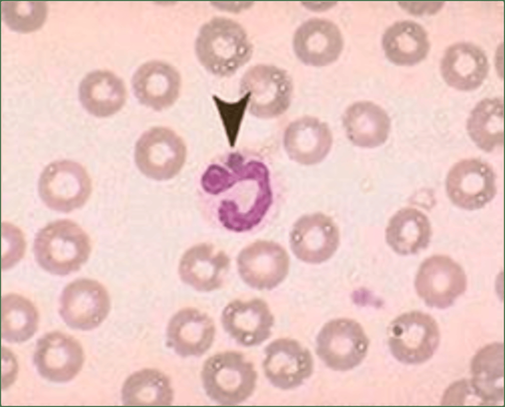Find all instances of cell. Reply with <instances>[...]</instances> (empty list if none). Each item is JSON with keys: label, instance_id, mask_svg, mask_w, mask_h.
Segmentation results:
<instances>
[{"label": "cell", "instance_id": "18", "mask_svg": "<svg viewBox=\"0 0 505 407\" xmlns=\"http://www.w3.org/2000/svg\"><path fill=\"white\" fill-rule=\"evenodd\" d=\"M131 83L140 103L159 111L170 107L178 99L181 79L179 72L171 65L153 60L138 68Z\"/></svg>", "mask_w": 505, "mask_h": 407}, {"label": "cell", "instance_id": "21", "mask_svg": "<svg viewBox=\"0 0 505 407\" xmlns=\"http://www.w3.org/2000/svg\"><path fill=\"white\" fill-rule=\"evenodd\" d=\"M230 264L229 256L224 251L212 244L202 243L185 253L180 273L182 279L196 289L211 291L223 284Z\"/></svg>", "mask_w": 505, "mask_h": 407}, {"label": "cell", "instance_id": "26", "mask_svg": "<svg viewBox=\"0 0 505 407\" xmlns=\"http://www.w3.org/2000/svg\"><path fill=\"white\" fill-rule=\"evenodd\" d=\"M432 234L427 216L413 208L397 212L386 229L387 243L397 253L403 255L415 254L428 245Z\"/></svg>", "mask_w": 505, "mask_h": 407}, {"label": "cell", "instance_id": "32", "mask_svg": "<svg viewBox=\"0 0 505 407\" xmlns=\"http://www.w3.org/2000/svg\"><path fill=\"white\" fill-rule=\"evenodd\" d=\"M46 3L42 1H3L2 18L11 30L27 33L37 30L46 20Z\"/></svg>", "mask_w": 505, "mask_h": 407}, {"label": "cell", "instance_id": "2", "mask_svg": "<svg viewBox=\"0 0 505 407\" xmlns=\"http://www.w3.org/2000/svg\"><path fill=\"white\" fill-rule=\"evenodd\" d=\"M195 50L204 68L221 77L232 75L252 54V44L244 29L223 17L214 18L201 27Z\"/></svg>", "mask_w": 505, "mask_h": 407}, {"label": "cell", "instance_id": "25", "mask_svg": "<svg viewBox=\"0 0 505 407\" xmlns=\"http://www.w3.org/2000/svg\"><path fill=\"white\" fill-rule=\"evenodd\" d=\"M382 46L387 58L400 66H410L423 60L430 48L425 30L417 23H395L385 32Z\"/></svg>", "mask_w": 505, "mask_h": 407}, {"label": "cell", "instance_id": "31", "mask_svg": "<svg viewBox=\"0 0 505 407\" xmlns=\"http://www.w3.org/2000/svg\"><path fill=\"white\" fill-rule=\"evenodd\" d=\"M38 316L26 298L9 293L1 298V337L12 343L25 341L36 330Z\"/></svg>", "mask_w": 505, "mask_h": 407}, {"label": "cell", "instance_id": "29", "mask_svg": "<svg viewBox=\"0 0 505 407\" xmlns=\"http://www.w3.org/2000/svg\"><path fill=\"white\" fill-rule=\"evenodd\" d=\"M467 129L474 143L486 152L504 144V102L500 98L480 101L470 112Z\"/></svg>", "mask_w": 505, "mask_h": 407}, {"label": "cell", "instance_id": "30", "mask_svg": "<svg viewBox=\"0 0 505 407\" xmlns=\"http://www.w3.org/2000/svg\"><path fill=\"white\" fill-rule=\"evenodd\" d=\"M125 406H169L173 391L168 377L154 369H144L131 375L122 389Z\"/></svg>", "mask_w": 505, "mask_h": 407}, {"label": "cell", "instance_id": "4", "mask_svg": "<svg viewBox=\"0 0 505 407\" xmlns=\"http://www.w3.org/2000/svg\"><path fill=\"white\" fill-rule=\"evenodd\" d=\"M202 380L208 396L222 405H235L252 393L256 372L240 353L227 351L214 355L205 363Z\"/></svg>", "mask_w": 505, "mask_h": 407}, {"label": "cell", "instance_id": "11", "mask_svg": "<svg viewBox=\"0 0 505 407\" xmlns=\"http://www.w3.org/2000/svg\"><path fill=\"white\" fill-rule=\"evenodd\" d=\"M415 287L419 296L431 307L445 308L465 291L467 278L462 267L445 255H434L421 265Z\"/></svg>", "mask_w": 505, "mask_h": 407}, {"label": "cell", "instance_id": "6", "mask_svg": "<svg viewBox=\"0 0 505 407\" xmlns=\"http://www.w3.org/2000/svg\"><path fill=\"white\" fill-rule=\"evenodd\" d=\"M38 191L49 208L68 213L86 203L91 193V180L80 164L71 161H56L42 172Z\"/></svg>", "mask_w": 505, "mask_h": 407}, {"label": "cell", "instance_id": "14", "mask_svg": "<svg viewBox=\"0 0 505 407\" xmlns=\"http://www.w3.org/2000/svg\"><path fill=\"white\" fill-rule=\"evenodd\" d=\"M34 363L39 373L53 382H65L73 378L84 360L82 348L71 336L52 332L37 341Z\"/></svg>", "mask_w": 505, "mask_h": 407}, {"label": "cell", "instance_id": "9", "mask_svg": "<svg viewBox=\"0 0 505 407\" xmlns=\"http://www.w3.org/2000/svg\"><path fill=\"white\" fill-rule=\"evenodd\" d=\"M237 269L244 282L258 290H270L288 275L289 259L286 249L271 241H256L242 249L237 259Z\"/></svg>", "mask_w": 505, "mask_h": 407}, {"label": "cell", "instance_id": "17", "mask_svg": "<svg viewBox=\"0 0 505 407\" xmlns=\"http://www.w3.org/2000/svg\"><path fill=\"white\" fill-rule=\"evenodd\" d=\"M221 322L225 331L238 343L252 346L270 336L274 317L267 304L260 299L235 300L224 308Z\"/></svg>", "mask_w": 505, "mask_h": 407}, {"label": "cell", "instance_id": "7", "mask_svg": "<svg viewBox=\"0 0 505 407\" xmlns=\"http://www.w3.org/2000/svg\"><path fill=\"white\" fill-rule=\"evenodd\" d=\"M391 351L398 361L418 364L429 359L439 340L437 325L430 315L417 311L403 314L394 320L388 330Z\"/></svg>", "mask_w": 505, "mask_h": 407}, {"label": "cell", "instance_id": "23", "mask_svg": "<svg viewBox=\"0 0 505 407\" xmlns=\"http://www.w3.org/2000/svg\"><path fill=\"white\" fill-rule=\"evenodd\" d=\"M80 102L90 114L106 117L124 106L127 92L123 81L112 72L98 70L88 74L79 88Z\"/></svg>", "mask_w": 505, "mask_h": 407}, {"label": "cell", "instance_id": "20", "mask_svg": "<svg viewBox=\"0 0 505 407\" xmlns=\"http://www.w3.org/2000/svg\"><path fill=\"white\" fill-rule=\"evenodd\" d=\"M215 328L212 319L204 313L187 308L177 313L167 330L168 345L178 355L200 356L212 345Z\"/></svg>", "mask_w": 505, "mask_h": 407}, {"label": "cell", "instance_id": "8", "mask_svg": "<svg viewBox=\"0 0 505 407\" xmlns=\"http://www.w3.org/2000/svg\"><path fill=\"white\" fill-rule=\"evenodd\" d=\"M317 353L330 368L346 370L358 365L366 353L368 341L357 322L338 319L327 323L317 338Z\"/></svg>", "mask_w": 505, "mask_h": 407}, {"label": "cell", "instance_id": "10", "mask_svg": "<svg viewBox=\"0 0 505 407\" xmlns=\"http://www.w3.org/2000/svg\"><path fill=\"white\" fill-rule=\"evenodd\" d=\"M110 309L105 287L99 282L82 278L68 285L62 292L60 313L65 322L77 329L90 330L99 326Z\"/></svg>", "mask_w": 505, "mask_h": 407}, {"label": "cell", "instance_id": "24", "mask_svg": "<svg viewBox=\"0 0 505 407\" xmlns=\"http://www.w3.org/2000/svg\"><path fill=\"white\" fill-rule=\"evenodd\" d=\"M343 122L349 139L363 148H374L385 143L391 125L385 111L369 101L351 105L344 113Z\"/></svg>", "mask_w": 505, "mask_h": 407}, {"label": "cell", "instance_id": "15", "mask_svg": "<svg viewBox=\"0 0 505 407\" xmlns=\"http://www.w3.org/2000/svg\"><path fill=\"white\" fill-rule=\"evenodd\" d=\"M339 233L333 221L317 213L299 218L289 235L290 248L299 260L319 263L329 258L339 244Z\"/></svg>", "mask_w": 505, "mask_h": 407}, {"label": "cell", "instance_id": "16", "mask_svg": "<svg viewBox=\"0 0 505 407\" xmlns=\"http://www.w3.org/2000/svg\"><path fill=\"white\" fill-rule=\"evenodd\" d=\"M265 355V374L279 388H295L312 372L313 361L310 353L294 340L280 338L273 341L266 347Z\"/></svg>", "mask_w": 505, "mask_h": 407}, {"label": "cell", "instance_id": "12", "mask_svg": "<svg viewBox=\"0 0 505 407\" xmlns=\"http://www.w3.org/2000/svg\"><path fill=\"white\" fill-rule=\"evenodd\" d=\"M492 168L481 160L466 159L449 171L446 182L447 195L458 207L474 210L483 207L496 194Z\"/></svg>", "mask_w": 505, "mask_h": 407}, {"label": "cell", "instance_id": "3", "mask_svg": "<svg viewBox=\"0 0 505 407\" xmlns=\"http://www.w3.org/2000/svg\"><path fill=\"white\" fill-rule=\"evenodd\" d=\"M91 249L88 235L79 225L69 219L52 222L40 229L33 246L39 265L59 276L78 271L88 260Z\"/></svg>", "mask_w": 505, "mask_h": 407}, {"label": "cell", "instance_id": "27", "mask_svg": "<svg viewBox=\"0 0 505 407\" xmlns=\"http://www.w3.org/2000/svg\"><path fill=\"white\" fill-rule=\"evenodd\" d=\"M289 147L293 158L305 164L321 162L329 153L332 137L328 126L314 117H305L289 130Z\"/></svg>", "mask_w": 505, "mask_h": 407}, {"label": "cell", "instance_id": "1", "mask_svg": "<svg viewBox=\"0 0 505 407\" xmlns=\"http://www.w3.org/2000/svg\"><path fill=\"white\" fill-rule=\"evenodd\" d=\"M232 189L229 171L219 175L209 195L214 197L212 214L219 226L232 232L245 233L258 228L267 220L274 203L268 180L254 189Z\"/></svg>", "mask_w": 505, "mask_h": 407}, {"label": "cell", "instance_id": "28", "mask_svg": "<svg viewBox=\"0 0 505 407\" xmlns=\"http://www.w3.org/2000/svg\"><path fill=\"white\" fill-rule=\"evenodd\" d=\"M471 386L475 394L486 402L494 403L504 397V347L494 343L481 349L471 363Z\"/></svg>", "mask_w": 505, "mask_h": 407}, {"label": "cell", "instance_id": "22", "mask_svg": "<svg viewBox=\"0 0 505 407\" xmlns=\"http://www.w3.org/2000/svg\"><path fill=\"white\" fill-rule=\"evenodd\" d=\"M484 53L471 43L461 42L449 47L441 63L443 78L451 87L469 91L478 87L488 72Z\"/></svg>", "mask_w": 505, "mask_h": 407}, {"label": "cell", "instance_id": "19", "mask_svg": "<svg viewBox=\"0 0 505 407\" xmlns=\"http://www.w3.org/2000/svg\"><path fill=\"white\" fill-rule=\"evenodd\" d=\"M293 48L297 57L308 65L321 67L337 60L343 46L337 26L328 20L313 18L296 30Z\"/></svg>", "mask_w": 505, "mask_h": 407}, {"label": "cell", "instance_id": "5", "mask_svg": "<svg viewBox=\"0 0 505 407\" xmlns=\"http://www.w3.org/2000/svg\"><path fill=\"white\" fill-rule=\"evenodd\" d=\"M183 139L171 129L155 127L145 131L138 140L135 161L140 171L157 181L167 180L177 175L186 158Z\"/></svg>", "mask_w": 505, "mask_h": 407}, {"label": "cell", "instance_id": "33", "mask_svg": "<svg viewBox=\"0 0 505 407\" xmlns=\"http://www.w3.org/2000/svg\"><path fill=\"white\" fill-rule=\"evenodd\" d=\"M4 240V256L2 259V269H7L17 263L23 257L25 249V242L22 232L11 225V236L2 229Z\"/></svg>", "mask_w": 505, "mask_h": 407}, {"label": "cell", "instance_id": "34", "mask_svg": "<svg viewBox=\"0 0 505 407\" xmlns=\"http://www.w3.org/2000/svg\"><path fill=\"white\" fill-rule=\"evenodd\" d=\"M400 5L410 13L419 15L433 14L440 10L443 6V2H402Z\"/></svg>", "mask_w": 505, "mask_h": 407}, {"label": "cell", "instance_id": "13", "mask_svg": "<svg viewBox=\"0 0 505 407\" xmlns=\"http://www.w3.org/2000/svg\"><path fill=\"white\" fill-rule=\"evenodd\" d=\"M292 90L289 75L273 66L252 67L241 81V93H250L251 109L260 115H274L285 111L289 104Z\"/></svg>", "mask_w": 505, "mask_h": 407}]
</instances>
